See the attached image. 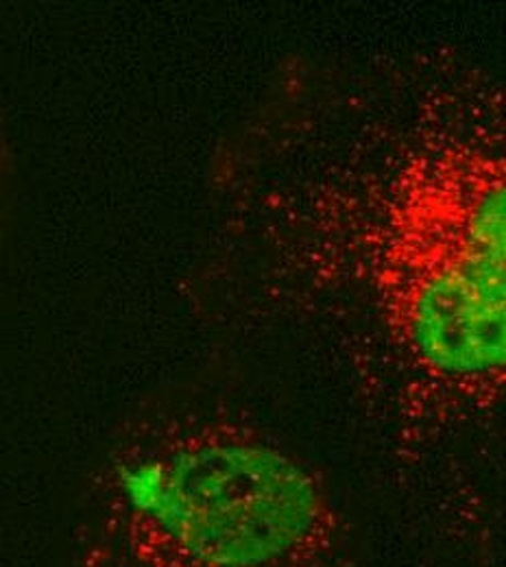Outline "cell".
<instances>
[{
    "label": "cell",
    "mask_w": 506,
    "mask_h": 567,
    "mask_svg": "<svg viewBox=\"0 0 506 567\" xmlns=\"http://www.w3.org/2000/svg\"><path fill=\"white\" fill-rule=\"evenodd\" d=\"M406 76L323 114V157L271 188L280 288L359 306L406 427L426 434L500 409L506 382L503 92L481 74ZM280 182V179H278ZM265 214V210H254ZM256 214V216H260Z\"/></svg>",
    "instance_id": "obj_1"
},
{
    "label": "cell",
    "mask_w": 506,
    "mask_h": 567,
    "mask_svg": "<svg viewBox=\"0 0 506 567\" xmlns=\"http://www.w3.org/2000/svg\"><path fill=\"white\" fill-rule=\"evenodd\" d=\"M101 567H352L321 472L260 425L197 404L132 417L90 494Z\"/></svg>",
    "instance_id": "obj_2"
}]
</instances>
